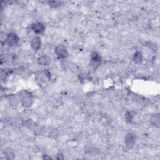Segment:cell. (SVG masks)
<instances>
[{
	"label": "cell",
	"instance_id": "obj_8",
	"mask_svg": "<svg viewBox=\"0 0 160 160\" xmlns=\"http://www.w3.org/2000/svg\"><path fill=\"white\" fill-rule=\"evenodd\" d=\"M133 60L136 63H141L143 61V55L141 52H136L133 56Z\"/></svg>",
	"mask_w": 160,
	"mask_h": 160
},
{
	"label": "cell",
	"instance_id": "obj_1",
	"mask_svg": "<svg viewBox=\"0 0 160 160\" xmlns=\"http://www.w3.org/2000/svg\"><path fill=\"white\" fill-rule=\"evenodd\" d=\"M5 43L9 46H15L19 43V38L15 33H9L6 38Z\"/></svg>",
	"mask_w": 160,
	"mask_h": 160
},
{
	"label": "cell",
	"instance_id": "obj_10",
	"mask_svg": "<svg viewBox=\"0 0 160 160\" xmlns=\"http://www.w3.org/2000/svg\"><path fill=\"white\" fill-rule=\"evenodd\" d=\"M125 117H126V121H128V122H130V121H131L132 119H133V116H132L131 113H130V112H127L126 113V115H125Z\"/></svg>",
	"mask_w": 160,
	"mask_h": 160
},
{
	"label": "cell",
	"instance_id": "obj_7",
	"mask_svg": "<svg viewBox=\"0 0 160 160\" xmlns=\"http://www.w3.org/2000/svg\"><path fill=\"white\" fill-rule=\"evenodd\" d=\"M91 61L93 63V65H98L101 61V58L98 54H97L96 52H93L91 56Z\"/></svg>",
	"mask_w": 160,
	"mask_h": 160
},
{
	"label": "cell",
	"instance_id": "obj_3",
	"mask_svg": "<svg viewBox=\"0 0 160 160\" xmlns=\"http://www.w3.org/2000/svg\"><path fill=\"white\" fill-rule=\"evenodd\" d=\"M136 140V138L134 134L128 133L126 134V137H125V143H126L127 147L130 148L133 147Z\"/></svg>",
	"mask_w": 160,
	"mask_h": 160
},
{
	"label": "cell",
	"instance_id": "obj_4",
	"mask_svg": "<svg viewBox=\"0 0 160 160\" xmlns=\"http://www.w3.org/2000/svg\"><path fill=\"white\" fill-rule=\"evenodd\" d=\"M31 28L36 34H41L44 32L45 27L43 24L41 23H36L31 25Z\"/></svg>",
	"mask_w": 160,
	"mask_h": 160
},
{
	"label": "cell",
	"instance_id": "obj_5",
	"mask_svg": "<svg viewBox=\"0 0 160 160\" xmlns=\"http://www.w3.org/2000/svg\"><path fill=\"white\" fill-rule=\"evenodd\" d=\"M31 46L34 50L38 51L41 47V40L39 37L34 38L31 42Z\"/></svg>",
	"mask_w": 160,
	"mask_h": 160
},
{
	"label": "cell",
	"instance_id": "obj_2",
	"mask_svg": "<svg viewBox=\"0 0 160 160\" xmlns=\"http://www.w3.org/2000/svg\"><path fill=\"white\" fill-rule=\"evenodd\" d=\"M55 53L58 56V57L61 59H64L67 58L68 56L67 50L66 49V48L63 46V45H59L56 48Z\"/></svg>",
	"mask_w": 160,
	"mask_h": 160
},
{
	"label": "cell",
	"instance_id": "obj_6",
	"mask_svg": "<svg viewBox=\"0 0 160 160\" xmlns=\"http://www.w3.org/2000/svg\"><path fill=\"white\" fill-rule=\"evenodd\" d=\"M38 62H39V63L42 65H44V66H48L49 65L50 62H51V59L47 56H41L38 59Z\"/></svg>",
	"mask_w": 160,
	"mask_h": 160
},
{
	"label": "cell",
	"instance_id": "obj_9",
	"mask_svg": "<svg viewBox=\"0 0 160 160\" xmlns=\"http://www.w3.org/2000/svg\"><path fill=\"white\" fill-rule=\"evenodd\" d=\"M49 5L53 8H57V7L60 6L61 3L58 1H50L49 2Z\"/></svg>",
	"mask_w": 160,
	"mask_h": 160
}]
</instances>
